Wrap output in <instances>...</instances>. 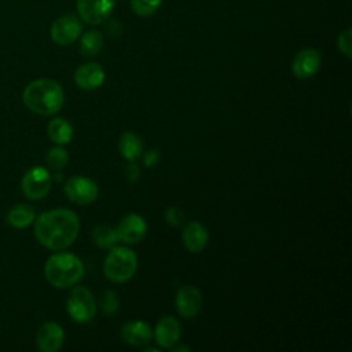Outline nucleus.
Instances as JSON below:
<instances>
[{
  "instance_id": "f257e3e1",
  "label": "nucleus",
  "mask_w": 352,
  "mask_h": 352,
  "mask_svg": "<svg viewBox=\"0 0 352 352\" xmlns=\"http://www.w3.org/2000/svg\"><path fill=\"white\" fill-rule=\"evenodd\" d=\"M34 236L47 249L63 250L77 238L80 231L78 216L66 208H56L34 219Z\"/></svg>"
},
{
  "instance_id": "f03ea898",
  "label": "nucleus",
  "mask_w": 352,
  "mask_h": 352,
  "mask_svg": "<svg viewBox=\"0 0 352 352\" xmlns=\"http://www.w3.org/2000/svg\"><path fill=\"white\" fill-rule=\"evenodd\" d=\"M23 104L40 116L58 113L65 103L62 85L52 78H38L29 82L22 94Z\"/></svg>"
},
{
  "instance_id": "7ed1b4c3",
  "label": "nucleus",
  "mask_w": 352,
  "mask_h": 352,
  "mask_svg": "<svg viewBox=\"0 0 352 352\" xmlns=\"http://www.w3.org/2000/svg\"><path fill=\"white\" fill-rule=\"evenodd\" d=\"M84 275L82 261L70 252H59L48 257L44 265V276L56 289L76 285Z\"/></svg>"
},
{
  "instance_id": "20e7f679",
  "label": "nucleus",
  "mask_w": 352,
  "mask_h": 352,
  "mask_svg": "<svg viewBox=\"0 0 352 352\" xmlns=\"http://www.w3.org/2000/svg\"><path fill=\"white\" fill-rule=\"evenodd\" d=\"M138 268V257L133 250L120 246L110 250L103 263V272L107 279L114 283L129 280Z\"/></svg>"
},
{
  "instance_id": "39448f33",
  "label": "nucleus",
  "mask_w": 352,
  "mask_h": 352,
  "mask_svg": "<svg viewBox=\"0 0 352 352\" xmlns=\"http://www.w3.org/2000/svg\"><path fill=\"white\" fill-rule=\"evenodd\" d=\"M66 309L74 322L87 323L96 315V300L88 287L76 286L69 294Z\"/></svg>"
},
{
  "instance_id": "423d86ee",
  "label": "nucleus",
  "mask_w": 352,
  "mask_h": 352,
  "mask_svg": "<svg viewBox=\"0 0 352 352\" xmlns=\"http://www.w3.org/2000/svg\"><path fill=\"white\" fill-rule=\"evenodd\" d=\"M52 177L47 168L33 166L22 177L21 188L26 198L32 201L43 199L51 190Z\"/></svg>"
},
{
  "instance_id": "0eeeda50",
  "label": "nucleus",
  "mask_w": 352,
  "mask_h": 352,
  "mask_svg": "<svg viewBox=\"0 0 352 352\" xmlns=\"http://www.w3.org/2000/svg\"><path fill=\"white\" fill-rule=\"evenodd\" d=\"M82 32L81 21L73 15L66 14L56 18L50 29L51 38L58 45H70L73 44Z\"/></svg>"
},
{
  "instance_id": "6e6552de",
  "label": "nucleus",
  "mask_w": 352,
  "mask_h": 352,
  "mask_svg": "<svg viewBox=\"0 0 352 352\" xmlns=\"http://www.w3.org/2000/svg\"><path fill=\"white\" fill-rule=\"evenodd\" d=\"M65 194L72 202L77 205H88L96 199L99 188L92 179L76 175L66 182Z\"/></svg>"
},
{
  "instance_id": "1a4fd4ad",
  "label": "nucleus",
  "mask_w": 352,
  "mask_h": 352,
  "mask_svg": "<svg viewBox=\"0 0 352 352\" xmlns=\"http://www.w3.org/2000/svg\"><path fill=\"white\" fill-rule=\"evenodd\" d=\"M78 16L89 23L99 25L109 19L111 15L116 0H76Z\"/></svg>"
},
{
  "instance_id": "9d476101",
  "label": "nucleus",
  "mask_w": 352,
  "mask_h": 352,
  "mask_svg": "<svg viewBox=\"0 0 352 352\" xmlns=\"http://www.w3.org/2000/svg\"><path fill=\"white\" fill-rule=\"evenodd\" d=\"M175 305H176L177 312L183 318L191 319V318L197 316L201 311L202 294L197 287H194L191 285H184V286L179 287V290L176 293Z\"/></svg>"
},
{
  "instance_id": "9b49d317",
  "label": "nucleus",
  "mask_w": 352,
  "mask_h": 352,
  "mask_svg": "<svg viewBox=\"0 0 352 352\" xmlns=\"http://www.w3.org/2000/svg\"><path fill=\"white\" fill-rule=\"evenodd\" d=\"M320 67V54L315 48H304L296 54L292 62V72L300 80L314 77Z\"/></svg>"
},
{
  "instance_id": "f8f14e48",
  "label": "nucleus",
  "mask_w": 352,
  "mask_h": 352,
  "mask_svg": "<svg viewBox=\"0 0 352 352\" xmlns=\"http://www.w3.org/2000/svg\"><path fill=\"white\" fill-rule=\"evenodd\" d=\"M118 239L128 245H133L140 242L147 231V224L144 219L136 213H129L122 220L116 228Z\"/></svg>"
},
{
  "instance_id": "ddd939ff",
  "label": "nucleus",
  "mask_w": 352,
  "mask_h": 352,
  "mask_svg": "<svg viewBox=\"0 0 352 352\" xmlns=\"http://www.w3.org/2000/svg\"><path fill=\"white\" fill-rule=\"evenodd\" d=\"M65 341V331L60 324L55 322L44 323L36 334V344L43 352H56L62 348Z\"/></svg>"
},
{
  "instance_id": "4468645a",
  "label": "nucleus",
  "mask_w": 352,
  "mask_h": 352,
  "mask_svg": "<svg viewBox=\"0 0 352 352\" xmlns=\"http://www.w3.org/2000/svg\"><path fill=\"white\" fill-rule=\"evenodd\" d=\"M155 342L161 348H170L177 344L182 336V326L179 320L173 316H164L158 320L154 333H153Z\"/></svg>"
},
{
  "instance_id": "2eb2a0df",
  "label": "nucleus",
  "mask_w": 352,
  "mask_h": 352,
  "mask_svg": "<svg viewBox=\"0 0 352 352\" xmlns=\"http://www.w3.org/2000/svg\"><path fill=\"white\" fill-rule=\"evenodd\" d=\"M104 81V70L99 63H84L74 72V82L84 91H94Z\"/></svg>"
},
{
  "instance_id": "dca6fc26",
  "label": "nucleus",
  "mask_w": 352,
  "mask_h": 352,
  "mask_svg": "<svg viewBox=\"0 0 352 352\" xmlns=\"http://www.w3.org/2000/svg\"><path fill=\"white\" fill-rule=\"evenodd\" d=\"M121 338L132 346H143L153 340L151 327L142 320H132L122 326Z\"/></svg>"
},
{
  "instance_id": "f3484780",
  "label": "nucleus",
  "mask_w": 352,
  "mask_h": 352,
  "mask_svg": "<svg viewBox=\"0 0 352 352\" xmlns=\"http://www.w3.org/2000/svg\"><path fill=\"white\" fill-rule=\"evenodd\" d=\"M184 248L191 253L202 252L209 241L208 230L198 221H190L182 234Z\"/></svg>"
},
{
  "instance_id": "a211bd4d",
  "label": "nucleus",
  "mask_w": 352,
  "mask_h": 352,
  "mask_svg": "<svg viewBox=\"0 0 352 352\" xmlns=\"http://www.w3.org/2000/svg\"><path fill=\"white\" fill-rule=\"evenodd\" d=\"M6 219H7V223L12 228L22 230V228L29 227L34 221L36 212H34L33 206H30L28 204H16L10 208Z\"/></svg>"
},
{
  "instance_id": "6ab92c4d",
  "label": "nucleus",
  "mask_w": 352,
  "mask_h": 352,
  "mask_svg": "<svg viewBox=\"0 0 352 352\" xmlns=\"http://www.w3.org/2000/svg\"><path fill=\"white\" fill-rule=\"evenodd\" d=\"M47 132H48L50 139L54 143L59 144V146L67 144L73 139V126H72V124L67 120L60 118V117H56V118L50 121Z\"/></svg>"
},
{
  "instance_id": "aec40b11",
  "label": "nucleus",
  "mask_w": 352,
  "mask_h": 352,
  "mask_svg": "<svg viewBox=\"0 0 352 352\" xmlns=\"http://www.w3.org/2000/svg\"><path fill=\"white\" fill-rule=\"evenodd\" d=\"M118 150L125 160L133 162L142 155L143 144L140 138L133 132H124L118 140Z\"/></svg>"
},
{
  "instance_id": "412c9836",
  "label": "nucleus",
  "mask_w": 352,
  "mask_h": 352,
  "mask_svg": "<svg viewBox=\"0 0 352 352\" xmlns=\"http://www.w3.org/2000/svg\"><path fill=\"white\" fill-rule=\"evenodd\" d=\"M103 47V36L99 30H88L80 41V51L84 56H95Z\"/></svg>"
},
{
  "instance_id": "4be33fe9",
  "label": "nucleus",
  "mask_w": 352,
  "mask_h": 352,
  "mask_svg": "<svg viewBox=\"0 0 352 352\" xmlns=\"http://www.w3.org/2000/svg\"><path fill=\"white\" fill-rule=\"evenodd\" d=\"M92 239L96 246L102 249H111L117 241V231L109 226H96L92 231Z\"/></svg>"
},
{
  "instance_id": "5701e85b",
  "label": "nucleus",
  "mask_w": 352,
  "mask_h": 352,
  "mask_svg": "<svg viewBox=\"0 0 352 352\" xmlns=\"http://www.w3.org/2000/svg\"><path fill=\"white\" fill-rule=\"evenodd\" d=\"M45 162L48 165L50 169L52 170H60L63 169L67 162H69V154L67 151L60 147V146H56V147H52L48 150L47 155H45Z\"/></svg>"
},
{
  "instance_id": "b1692460",
  "label": "nucleus",
  "mask_w": 352,
  "mask_h": 352,
  "mask_svg": "<svg viewBox=\"0 0 352 352\" xmlns=\"http://www.w3.org/2000/svg\"><path fill=\"white\" fill-rule=\"evenodd\" d=\"M162 0H131V8L139 16H151L160 8Z\"/></svg>"
},
{
  "instance_id": "393cba45",
  "label": "nucleus",
  "mask_w": 352,
  "mask_h": 352,
  "mask_svg": "<svg viewBox=\"0 0 352 352\" xmlns=\"http://www.w3.org/2000/svg\"><path fill=\"white\" fill-rule=\"evenodd\" d=\"M120 300L116 292L106 290L100 298V309L106 315H114L118 311Z\"/></svg>"
},
{
  "instance_id": "a878e982",
  "label": "nucleus",
  "mask_w": 352,
  "mask_h": 352,
  "mask_svg": "<svg viewBox=\"0 0 352 352\" xmlns=\"http://www.w3.org/2000/svg\"><path fill=\"white\" fill-rule=\"evenodd\" d=\"M352 30L351 28L345 29L340 36H338V50L346 56V58H351L352 55Z\"/></svg>"
},
{
  "instance_id": "bb28decb",
  "label": "nucleus",
  "mask_w": 352,
  "mask_h": 352,
  "mask_svg": "<svg viewBox=\"0 0 352 352\" xmlns=\"http://www.w3.org/2000/svg\"><path fill=\"white\" fill-rule=\"evenodd\" d=\"M183 212H182V209H179V208H176V206H170V208H168L166 209V212H165V219H166V221L170 224V226H173V227H177V226H180L182 223H183Z\"/></svg>"
},
{
  "instance_id": "cd10ccee",
  "label": "nucleus",
  "mask_w": 352,
  "mask_h": 352,
  "mask_svg": "<svg viewBox=\"0 0 352 352\" xmlns=\"http://www.w3.org/2000/svg\"><path fill=\"white\" fill-rule=\"evenodd\" d=\"M158 151L157 150H148L144 155H143V162L147 168L154 166L158 162Z\"/></svg>"
},
{
  "instance_id": "c85d7f7f",
  "label": "nucleus",
  "mask_w": 352,
  "mask_h": 352,
  "mask_svg": "<svg viewBox=\"0 0 352 352\" xmlns=\"http://www.w3.org/2000/svg\"><path fill=\"white\" fill-rule=\"evenodd\" d=\"M125 175L128 177V180H136L139 176V168L136 166V164H129L125 169Z\"/></svg>"
},
{
  "instance_id": "c756f323",
  "label": "nucleus",
  "mask_w": 352,
  "mask_h": 352,
  "mask_svg": "<svg viewBox=\"0 0 352 352\" xmlns=\"http://www.w3.org/2000/svg\"><path fill=\"white\" fill-rule=\"evenodd\" d=\"M169 349H170V352H179V351H186L187 352V351H190V348L187 345H177V344H175Z\"/></svg>"
}]
</instances>
